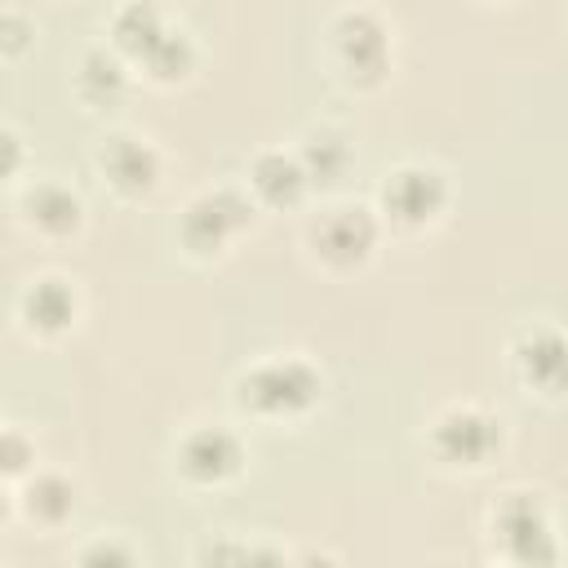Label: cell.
Listing matches in <instances>:
<instances>
[{
	"instance_id": "6da1fadb",
	"label": "cell",
	"mask_w": 568,
	"mask_h": 568,
	"mask_svg": "<svg viewBox=\"0 0 568 568\" xmlns=\"http://www.w3.org/2000/svg\"><path fill=\"white\" fill-rule=\"evenodd\" d=\"M320 390H324V377L302 355H266L235 377V404L248 417H266V422L302 417L306 408H315Z\"/></svg>"
},
{
	"instance_id": "7a4b0ae2",
	"label": "cell",
	"mask_w": 568,
	"mask_h": 568,
	"mask_svg": "<svg viewBox=\"0 0 568 568\" xmlns=\"http://www.w3.org/2000/svg\"><path fill=\"white\" fill-rule=\"evenodd\" d=\"M488 532H493V546L506 564H519V568L559 564V532H555L550 506L532 488L501 493L493 515H488Z\"/></svg>"
},
{
	"instance_id": "3957f363",
	"label": "cell",
	"mask_w": 568,
	"mask_h": 568,
	"mask_svg": "<svg viewBox=\"0 0 568 568\" xmlns=\"http://www.w3.org/2000/svg\"><path fill=\"white\" fill-rule=\"evenodd\" d=\"M328 58L337 75L355 89H373L390 71V31L368 9H342L328 22Z\"/></svg>"
},
{
	"instance_id": "277c9868",
	"label": "cell",
	"mask_w": 568,
	"mask_h": 568,
	"mask_svg": "<svg viewBox=\"0 0 568 568\" xmlns=\"http://www.w3.org/2000/svg\"><path fill=\"white\" fill-rule=\"evenodd\" d=\"M426 444H430V457L448 470H484L501 453L506 426L479 404H453L430 422Z\"/></svg>"
},
{
	"instance_id": "5b68a950",
	"label": "cell",
	"mask_w": 568,
	"mask_h": 568,
	"mask_svg": "<svg viewBox=\"0 0 568 568\" xmlns=\"http://www.w3.org/2000/svg\"><path fill=\"white\" fill-rule=\"evenodd\" d=\"M306 244L311 253L333 266V271H351V266H364L368 253L377 248V213L368 204H328L320 209V217L306 226Z\"/></svg>"
},
{
	"instance_id": "8992f818",
	"label": "cell",
	"mask_w": 568,
	"mask_h": 568,
	"mask_svg": "<svg viewBox=\"0 0 568 568\" xmlns=\"http://www.w3.org/2000/svg\"><path fill=\"white\" fill-rule=\"evenodd\" d=\"M448 204V178L435 169V164H395L382 186H377V209L386 222L404 226V231H417L426 222H435Z\"/></svg>"
},
{
	"instance_id": "52a82bcc",
	"label": "cell",
	"mask_w": 568,
	"mask_h": 568,
	"mask_svg": "<svg viewBox=\"0 0 568 568\" xmlns=\"http://www.w3.org/2000/svg\"><path fill=\"white\" fill-rule=\"evenodd\" d=\"M253 222V204L240 186H213L204 195H195L186 209H182V222H178V235L186 244V253L195 257H213L226 248V240L235 231H244Z\"/></svg>"
},
{
	"instance_id": "ba28073f",
	"label": "cell",
	"mask_w": 568,
	"mask_h": 568,
	"mask_svg": "<svg viewBox=\"0 0 568 568\" xmlns=\"http://www.w3.org/2000/svg\"><path fill=\"white\" fill-rule=\"evenodd\" d=\"M510 368L528 390H537L546 399L568 395V333L555 324L519 328L510 342Z\"/></svg>"
},
{
	"instance_id": "9c48e42d",
	"label": "cell",
	"mask_w": 568,
	"mask_h": 568,
	"mask_svg": "<svg viewBox=\"0 0 568 568\" xmlns=\"http://www.w3.org/2000/svg\"><path fill=\"white\" fill-rule=\"evenodd\" d=\"M173 462L191 488H222L244 470V444L226 426H195L178 439Z\"/></svg>"
},
{
	"instance_id": "30bf717a",
	"label": "cell",
	"mask_w": 568,
	"mask_h": 568,
	"mask_svg": "<svg viewBox=\"0 0 568 568\" xmlns=\"http://www.w3.org/2000/svg\"><path fill=\"white\" fill-rule=\"evenodd\" d=\"M93 164L106 178V186L124 200H142L160 186V151L138 133H124V129L106 133L93 146Z\"/></svg>"
},
{
	"instance_id": "8fae6325",
	"label": "cell",
	"mask_w": 568,
	"mask_h": 568,
	"mask_svg": "<svg viewBox=\"0 0 568 568\" xmlns=\"http://www.w3.org/2000/svg\"><path fill=\"white\" fill-rule=\"evenodd\" d=\"M75 311H80V297L71 288V280L62 275H40L22 288L18 297V315L22 324L36 333V337H58L75 324Z\"/></svg>"
},
{
	"instance_id": "7c38bea8",
	"label": "cell",
	"mask_w": 568,
	"mask_h": 568,
	"mask_svg": "<svg viewBox=\"0 0 568 568\" xmlns=\"http://www.w3.org/2000/svg\"><path fill=\"white\" fill-rule=\"evenodd\" d=\"M22 222L49 240H67L84 222V204L67 182H31L22 191Z\"/></svg>"
},
{
	"instance_id": "4fadbf2b",
	"label": "cell",
	"mask_w": 568,
	"mask_h": 568,
	"mask_svg": "<svg viewBox=\"0 0 568 568\" xmlns=\"http://www.w3.org/2000/svg\"><path fill=\"white\" fill-rule=\"evenodd\" d=\"M248 186H253V195H257L262 204H271V209H293V204L306 195L311 178H306L297 151H262V155H253V164H248Z\"/></svg>"
},
{
	"instance_id": "5bb4252c",
	"label": "cell",
	"mask_w": 568,
	"mask_h": 568,
	"mask_svg": "<svg viewBox=\"0 0 568 568\" xmlns=\"http://www.w3.org/2000/svg\"><path fill=\"white\" fill-rule=\"evenodd\" d=\"M164 31H169V22L155 0H124L111 13V49H120L129 62H142Z\"/></svg>"
},
{
	"instance_id": "9a60e30c",
	"label": "cell",
	"mask_w": 568,
	"mask_h": 568,
	"mask_svg": "<svg viewBox=\"0 0 568 568\" xmlns=\"http://www.w3.org/2000/svg\"><path fill=\"white\" fill-rule=\"evenodd\" d=\"M75 501H80V488H75L67 475H58V470L31 475V479L22 484V497H18L22 515H27L31 524H40V528H62V524L75 515Z\"/></svg>"
},
{
	"instance_id": "2e32d148",
	"label": "cell",
	"mask_w": 568,
	"mask_h": 568,
	"mask_svg": "<svg viewBox=\"0 0 568 568\" xmlns=\"http://www.w3.org/2000/svg\"><path fill=\"white\" fill-rule=\"evenodd\" d=\"M75 89L89 106H115L129 89V67H124V53L120 49H89L80 58V71H75Z\"/></svg>"
},
{
	"instance_id": "e0dca14e",
	"label": "cell",
	"mask_w": 568,
	"mask_h": 568,
	"mask_svg": "<svg viewBox=\"0 0 568 568\" xmlns=\"http://www.w3.org/2000/svg\"><path fill=\"white\" fill-rule=\"evenodd\" d=\"M297 160H302L311 186H333V182H342V173L351 169V142H346L342 129L315 124V129H306V138H302V146H297Z\"/></svg>"
},
{
	"instance_id": "ac0fdd59",
	"label": "cell",
	"mask_w": 568,
	"mask_h": 568,
	"mask_svg": "<svg viewBox=\"0 0 568 568\" xmlns=\"http://www.w3.org/2000/svg\"><path fill=\"white\" fill-rule=\"evenodd\" d=\"M155 84H178V80H186L191 75V67H195V44H191V36L186 31H178V27H169L155 44H151V53L138 62Z\"/></svg>"
},
{
	"instance_id": "d6986e66",
	"label": "cell",
	"mask_w": 568,
	"mask_h": 568,
	"mask_svg": "<svg viewBox=\"0 0 568 568\" xmlns=\"http://www.w3.org/2000/svg\"><path fill=\"white\" fill-rule=\"evenodd\" d=\"M0 462H4V479H18V475H27V466L36 462V444H27L22 430H4V439H0Z\"/></svg>"
},
{
	"instance_id": "ffe728a7",
	"label": "cell",
	"mask_w": 568,
	"mask_h": 568,
	"mask_svg": "<svg viewBox=\"0 0 568 568\" xmlns=\"http://www.w3.org/2000/svg\"><path fill=\"white\" fill-rule=\"evenodd\" d=\"M75 559H80V564H133V550L120 546V541H93V546H84Z\"/></svg>"
},
{
	"instance_id": "44dd1931",
	"label": "cell",
	"mask_w": 568,
	"mask_h": 568,
	"mask_svg": "<svg viewBox=\"0 0 568 568\" xmlns=\"http://www.w3.org/2000/svg\"><path fill=\"white\" fill-rule=\"evenodd\" d=\"M22 44H27V22H22V13L9 9V13H4V49L18 53Z\"/></svg>"
},
{
	"instance_id": "7402d4cb",
	"label": "cell",
	"mask_w": 568,
	"mask_h": 568,
	"mask_svg": "<svg viewBox=\"0 0 568 568\" xmlns=\"http://www.w3.org/2000/svg\"><path fill=\"white\" fill-rule=\"evenodd\" d=\"M4 151H9V173H13V169H18V155H22V151H18V133H13V129H4Z\"/></svg>"
}]
</instances>
